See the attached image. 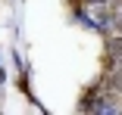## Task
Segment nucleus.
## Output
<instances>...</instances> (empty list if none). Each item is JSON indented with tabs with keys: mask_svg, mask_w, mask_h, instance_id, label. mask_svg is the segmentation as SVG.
Masks as SVG:
<instances>
[{
	"mask_svg": "<svg viewBox=\"0 0 122 115\" xmlns=\"http://www.w3.org/2000/svg\"><path fill=\"white\" fill-rule=\"evenodd\" d=\"M100 81L113 90V93L116 97H122V72H107V68H103V75H100Z\"/></svg>",
	"mask_w": 122,
	"mask_h": 115,
	"instance_id": "f257e3e1",
	"label": "nucleus"
}]
</instances>
